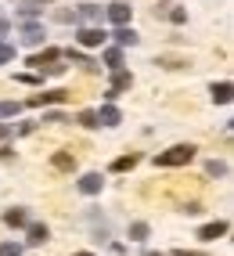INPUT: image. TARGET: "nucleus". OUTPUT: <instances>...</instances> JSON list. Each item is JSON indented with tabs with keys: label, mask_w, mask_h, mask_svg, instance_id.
Returning <instances> with one entry per match:
<instances>
[{
	"label": "nucleus",
	"mask_w": 234,
	"mask_h": 256,
	"mask_svg": "<svg viewBox=\"0 0 234 256\" xmlns=\"http://www.w3.org/2000/svg\"><path fill=\"white\" fill-rule=\"evenodd\" d=\"M191 159H195V144H173V148H166L155 156V166L170 170V166H188Z\"/></svg>",
	"instance_id": "obj_1"
},
{
	"label": "nucleus",
	"mask_w": 234,
	"mask_h": 256,
	"mask_svg": "<svg viewBox=\"0 0 234 256\" xmlns=\"http://www.w3.org/2000/svg\"><path fill=\"white\" fill-rule=\"evenodd\" d=\"M69 98H72L69 90H43V94H32L25 105L29 108H43V105H58V101H69Z\"/></svg>",
	"instance_id": "obj_2"
},
{
	"label": "nucleus",
	"mask_w": 234,
	"mask_h": 256,
	"mask_svg": "<svg viewBox=\"0 0 234 256\" xmlns=\"http://www.w3.org/2000/svg\"><path fill=\"white\" fill-rule=\"evenodd\" d=\"M76 40H79L83 47H101V44L108 40V32H105V29H94V26H83V29L76 32Z\"/></svg>",
	"instance_id": "obj_3"
},
{
	"label": "nucleus",
	"mask_w": 234,
	"mask_h": 256,
	"mask_svg": "<svg viewBox=\"0 0 234 256\" xmlns=\"http://www.w3.org/2000/svg\"><path fill=\"white\" fill-rule=\"evenodd\" d=\"M58 58H61V50H58V47H47L43 54H32V58H29V65H32L36 72H47V69H51V65H54Z\"/></svg>",
	"instance_id": "obj_4"
},
{
	"label": "nucleus",
	"mask_w": 234,
	"mask_h": 256,
	"mask_svg": "<svg viewBox=\"0 0 234 256\" xmlns=\"http://www.w3.org/2000/svg\"><path fill=\"white\" fill-rule=\"evenodd\" d=\"M51 166L61 170V174H72V170H76V156H72V152H54V156H51Z\"/></svg>",
	"instance_id": "obj_5"
},
{
	"label": "nucleus",
	"mask_w": 234,
	"mask_h": 256,
	"mask_svg": "<svg viewBox=\"0 0 234 256\" xmlns=\"http://www.w3.org/2000/svg\"><path fill=\"white\" fill-rule=\"evenodd\" d=\"M227 234V220H213V224H206L202 231H198V238H206V242H216V238Z\"/></svg>",
	"instance_id": "obj_6"
},
{
	"label": "nucleus",
	"mask_w": 234,
	"mask_h": 256,
	"mask_svg": "<svg viewBox=\"0 0 234 256\" xmlns=\"http://www.w3.org/2000/svg\"><path fill=\"white\" fill-rule=\"evenodd\" d=\"M101 184H105L101 174H83V177H79V192H83V195H97V192H101Z\"/></svg>",
	"instance_id": "obj_7"
},
{
	"label": "nucleus",
	"mask_w": 234,
	"mask_h": 256,
	"mask_svg": "<svg viewBox=\"0 0 234 256\" xmlns=\"http://www.w3.org/2000/svg\"><path fill=\"white\" fill-rule=\"evenodd\" d=\"M119 119H123L119 108H115V105H105L101 112H97V126H119Z\"/></svg>",
	"instance_id": "obj_8"
},
{
	"label": "nucleus",
	"mask_w": 234,
	"mask_h": 256,
	"mask_svg": "<svg viewBox=\"0 0 234 256\" xmlns=\"http://www.w3.org/2000/svg\"><path fill=\"white\" fill-rule=\"evenodd\" d=\"M108 18H112L115 26H126V22H130V4H123V0H115V4L108 8Z\"/></svg>",
	"instance_id": "obj_9"
},
{
	"label": "nucleus",
	"mask_w": 234,
	"mask_h": 256,
	"mask_svg": "<svg viewBox=\"0 0 234 256\" xmlns=\"http://www.w3.org/2000/svg\"><path fill=\"white\" fill-rule=\"evenodd\" d=\"M137 162H141V156H137V152H130V156H119V159L112 162V174H126V170H133Z\"/></svg>",
	"instance_id": "obj_10"
},
{
	"label": "nucleus",
	"mask_w": 234,
	"mask_h": 256,
	"mask_svg": "<svg viewBox=\"0 0 234 256\" xmlns=\"http://www.w3.org/2000/svg\"><path fill=\"white\" fill-rule=\"evenodd\" d=\"M133 87V76L126 72V69H115V76H112V94H119V90H130Z\"/></svg>",
	"instance_id": "obj_11"
},
{
	"label": "nucleus",
	"mask_w": 234,
	"mask_h": 256,
	"mask_svg": "<svg viewBox=\"0 0 234 256\" xmlns=\"http://www.w3.org/2000/svg\"><path fill=\"white\" fill-rule=\"evenodd\" d=\"M137 32H133V29H126V26H119V29H115V44H119V47H137Z\"/></svg>",
	"instance_id": "obj_12"
},
{
	"label": "nucleus",
	"mask_w": 234,
	"mask_h": 256,
	"mask_svg": "<svg viewBox=\"0 0 234 256\" xmlns=\"http://www.w3.org/2000/svg\"><path fill=\"white\" fill-rule=\"evenodd\" d=\"M213 101H216V105H227V101H231V83L224 80V83H213Z\"/></svg>",
	"instance_id": "obj_13"
},
{
	"label": "nucleus",
	"mask_w": 234,
	"mask_h": 256,
	"mask_svg": "<svg viewBox=\"0 0 234 256\" xmlns=\"http://www.w3.org/2000/svg\"><path fill=\"white\" fill-rule=\"evenodd\" d=\"M47 238H51V231H47V224H32V228H29V246H43Z\"/></svg>",
	"instance_id": "obj_14"
},
{
	"label": "nucleus",
	"mask_w": 234,
	"mask_h": 256,
	"mask_svg": "<svg viewBox=\"0 0 234 256\" xmlns=\"http://www.w3.org/2000/svg\"><path fill=\"white\" fill-rule=\"evenodd\" d=\"M22 40H25L29 47L43 44V29H40V26H25V29H22Z\"/></svg>",
	"instance_id": "obj_15"
},
{
	"label": "nucleus",
	"mask_w": 234,
	"mask_h": 256,
	"mask_svg": "<svg viewBox=\"0 0 234 256\" xmlns=\"http://www.w3.org/2000/svg\"><path fill=\"white\" fill-rule=\"evenodd\" d=\"M4 224H11V228H25L29 216H25V210H7V213H4Z\"/></svg>",
	"instance_id": "obj_16"
},
{
	"label": "nucleus",
	"mask_w": 234,
	"mask_h": 256,
	"mask_svg": "<svg viewBox=\"0 0 234 256\" xmlns=\"http://www.w3.org/2000/svg\"><path fill=\"white\" fill-rule=\"evenodd\" d=\"M76 18H83V22H97V18H101V8H97V4H83V8L76 11Z\"/></svg>",
	"instance_id": "obj_17"
},
{
	"label": "nucleus",
	"mask_w": 234,
	"mask_h": 256,
	"mask_svg": "<svg viewBox=\"0 0 234 256\" xmlns=\"http://www.w3.org/2000/svg\"><path fill=\"white\" fill-rule=\"evenodd\" d=\"M155 65H162V69H188V58H173V54H162Z\"/></svg>",
	"instance_id": "obj_18"
},
{
	"label": "nucleus",
	"mask_w": 234,
	"mask_h": 256,
	"mask_svg": "<svg viewBox=\"0 0 234 256\" xmlns=\"http://www.w3.org/2000/svg\"><path fill=\"white\" fill-rule=\"evenodd\" d=\"M22 112V101H0V119H11Z\"/></svg>",
	"instance_id": "obj_19"
},
{
	"label": "nucleus",
	"mask_w": 234,
	"mask_h": 256,
	"mask_svg": "<svg viewBox=\"0 0 234 256\" xmlns=\"http://www.w3.org/2000/svg\"><path fill=\"white\" fill-rule=\"evenodd\" d=\"M105 65H108V69L115 72V69H119V65H123V50H119V47H112V50H105Z\"/></svg>",
	"instance_id": "obj_20"
},
{
	"label": "nucleus",
	"mask_w": 234,
	"mask_h": 256,
	"mask_svg": "<svg viewBox=\"0 0 234 256\" xmlns=\"http://www.w3.org/2000/svg\"><path fill=\"white\" fill-rule=\"evenodd\" d=\"M206 174H209V177H224V174H227V162L209 159V162H206Z\"/></svg>",
	"instance_id": "obj_21"
},
{
	"label": "nucleus",
	"mask_w": 234,
	"mask_h": 256,
	"mask_svg": "<svg viewBox=\"0 0 234 256\" xmlns=\"http://www.w3.org/2000/svg\"><path fill=\"white\" fill-rule=\"evenodd\" d=\"M130 238H133V242H144V238H148V224H141V220H137V224L130 228Z\"/></svg>",
	"instance_id": "obj_22"
},
{
	"label": "nucleus",
	"mask_w": 234,
	"mask_h": 256,
	"mask_svg": "<svg viewBox=\"0 0 234 256\" xmlns=\"http://www.w3.org/2000/svg\"><path fill=\"white\" fill-rule=\"evenodd\" d=\"M0 256H22V246L18 242H4L0 246Z\"/></svg>",
	"instance_id": "obj_23"
},
{
	"label": "nucleus",
	"mask_w": 234,
	"mask_h": 256,
	"mask_svg": "<svg viewBox=\"0 0 234 256\" xmlns=\"http://www.w3.org/2000/svg\"><path fill=\"white\" fill-rule=\"evenodd\" d=\"M76 123H79V126H97V112H79Z\"/></svg>",
	"instance_id": "obj_24"
},
{
	"label": "nucleus",
	"mask_w": 234,
	"mask_h": 256,
	"mask_svg": "<svg viewBox=\"0 0 234 256\" xmlns=\"http://www.w3.org/2000/svg\"><path fill=\"white\" fill-rule=\"evenodd\" d=\"M184 213H188V216H198V213H202V202H184V206H180Z\"/></svg>",
	"instance_id": "obj_25"
},
{
	"label": "nucleus",
	"mask_w": 234,
	"mask_h": 256,
	"mask_svg": "<svg viewBox=\"0 0 234 256\" xmlns=\"http://www.w3.org/2000/svg\"><path fill=\"white\" fill-rule=\"evenodd\" d=\"M11 58H14V47H11V44H0V65L11 62Z\"/></svg>",
	"instance_id": "obj_26"
},
{
	"label": "nucleus",
	"mask_w": 234,
	"mask_h": 256,
	"mask_svg": "<svg viewBox=\"0 0 234 256\" xmlns=\"http://www.w3.org/2000/svg\"><path fill=\"white\" fill-rule=\"evenodd\" d=\"M170 22H177V26L188 22V11H184V8H173V11H170Z\"/></svg>",
	"instance_id": "obj_27"
},
{
	"label": "nucleus",
	"mask_w": 234,
	"mask_h": 256,
	"mask_svg": "<svg viewBox=\"0 0 234 256\" xmlns=\"http://www.w3.org/2000/svg\"><path fill=\"white\" fill-rule=\"evenodd\" d=\"M43 123H65V116H61V112H47Z\"/></svg>",
	"instance_id": "obj_28"
},
{
	"label": "nucleus",
	"mask_w": 234,
	"mask_h": 256,
	"mask_svg": "<svg viewBox=\"0 0 234 256\" xmlns=\"http://www.w3.org/2000/svg\"><path fill=\"white\" fill-rule=\"evenodd\" d=\"M173 256H206V252H195V249H177Z\"/></svg>",
	"instance_id": "obj_29"
},
{
	"label": "nucleus",
	"mask_w": 234,
	"mask_h": 256,
	"mask_svg": "<svg viewBox=\"0 0 234 256\" xmlns=\"http://www.w3.org/2000/svg\"><path fill=\"white\" fill-rule=\"evenodd\" d=\"M4 32H7V18H0V36H4Z\"/></svg>",
	"instance_id": "obj_30"
},
{
	"label": "nucleus",
	"mask_w": 234,
	"mask_h": 256,
	"mask_svg": "<svg viewBox=\"0 0 234 256\" xmlns=\"http://www.w3.org/2000/svg\"><path fill=\"white\" fill-rule=\"evenodd\" d=\"M4 138H7V126H4V123H0V141H4Z\"/></svg>",
	"instance_id": "obj_31"
},
{
	"label": "nucleus",
	"mask_w": 234,
	"mask_h": 256,
	"mask_svg": "<svg viewBox=\"0 0 234 256\" xmlns=\"http://www.w3.org/2000/svg\"><path fill=\"white\" fill-rule=\"evenodd\" d=\"M144 256H162V252H144Z\"/></svg>",
	"instance_id": "obj_32"
},
{
	"label": "nucleus",
	"mask_w": 234,
	"mask_h": 256,
	"mask_svg": "<svg viewBox=\"0 0 234 256\" xmlns=\"http://www.w3.org/2000/svg\"><path fill=\"white\" fill-rule=\"evenodd\" d=\"M36 4H51V0H36Z\"/></svg>",
	"instance_id": "obj_33"
},
{
	"label": "nucleus",
	"mask_w": 234,
	"mask_h": 256,
	"mask_svg": "<svg viewBox=\"0 0 234 256\" xmlns=\"http://www.w3.org/2000/svg\"><path fill=\"white\" fill-rule=\"evenodd\" d=\"M76 256H90V252H76Z\"/></svg>",
	"instance_id": "obj_34"
}]
</instances>
